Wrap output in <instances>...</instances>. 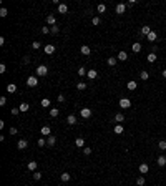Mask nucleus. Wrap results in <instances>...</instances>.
I'll list each match as a JSON object with an SVG mask.
<instances>
[{
    "label": "nucleus",
    "mask_w": 166,
    "mask_h": 186,
    "mask_svg": "<svg viewBox=\"0 0 166 186\" xmlns=\"http://www.w3.org/2000/svg\"><path fill=\"white\" fill-rule=\"evenodd\" d=\"M48 73V67L47 65H40V67H37V75L38 76H45Z\"/></svg>",
    "instance_id": "f257e3e1"
},
{
    "label": "nucleus",
    "mask_w": 166,
    "mask_h": 186,
    "mask_svg": "<svg viewBox=\"0 0 166 186\" xmlns=\"http://www.w3.org/2000/svg\"><path fill=\"white\" fill-rule=\"evenodd\" d=\"M27 85L28 87H37V85H38V80H37V76H28L27 78Z\"/></svg>",
    "instance_id": "f03ea898"
},
{
    "label": "nucleus",
    "mask_w": 166,
    "mask_h": 186,
    "mask_svg": "<svg viewBox=\"0 0 166 186\" xmlns=\"http://www.w3.org/2000/svg\"><path fill=\"white\" fill-rule=\"evenodd\" d=\"M27 146H28L27 140H18V143H17V148H18V150H27Z\"/></svg>",
    "instance_id": "7ed1b4c3"
},
{
    "label": "nucleus",
    "mask_w": 166,
    "mask_h": 186,
    "mask_svg": "<svg viewBox=\"0 0 166 186\" xmlns=\"http://www.w3.org/2000/svg\"><path fill=\"white\" fill-rule=\"evenodd\" d=\"M125 10H126V4H118L116 5V13H118V15H123Z\"/></svg>",
    "instance_id": "20e7f679"
},
{
    "label": "nucleus",
    "mask_w": 166,
    "mask_h": 186,
    "mask_svg": "<svg viewBox=\"0 0 166 186\" xmlns=\"http://www.w3.org/2000/svg\"><path fill=\"white\" fill-rule=\"evenodd\" d=\"M120 107H121V108H130L131 107V101L128 98H121V100H120Z\"/></svg>",
    "instance_id": "39448f33"
},
{
    "label": "nucleus",
    "mask_w": 166,
    "mask_h": 186,
    "mask_svg": "<svg viewBox=\"0 0 166 186\" xmlns=\"http://www.w3.org/2000/svg\"><path fill=\"white\" fill-rule=\"evenodd\" d=\"M80 115H81V118H90V116H91V110H90V108H83V110L80 111Z\"/></svg>",
    "instance_id": "423d86ee"
},
{
    "label": "nucleus",
    "mask_w": 166,
    "mask_h": 186,
    "mask_svg": "<svg viewBox=\"0 0 166 186\" xmlns=\"http://www.w3.org/2000/svg\"><path fill=\"white\" fill-rule=\"evenodd\" d=\"M87 75H88V78H90V80H95L96 76H98V71L93 70V68H90V70L87 71Z\"/></svg>",
    "instance_id": "0eeeda50"
},
{
    "label": "nucleus",
    "mask_w": 166,
    "mask_h": 186,
    "mask_svg": "<svg viewBox=\"0 0 166 186\" xmlns=\"http://www.w3.org/2000/svg\"><path fill=\"white\" fill-rule=\"evenodd\" d=\"M156 163H158V166H166V156L164 154H159L158 160H156Z\"/></svg>",
    "instance_id": "6e6552de"
},
{
    "label": "nucleus",
    "mask_w": 166,
    "mask_h": 186,
    "mask_svg": "<svg viewBox=\"0 0 166 186\" xmlns=\"http://www.w3.org/2000/svg\"><path fill=\"white\" fill-rule=\"evenodd\" d=\"M138 170H140V173H143V174H145V173H148V171H150V166H148L146 163H141Z\"/></svg>",
    "instance_id": "1a4fd4ad"
},
{
    "label": "nucleus",
    "mask_w": 166,
    "mask_h": 186,
    "mask_svg": "<svg viewBox=\"0 0 166 186\" xmlns=\"http://www.w3.org/2000/svg\"><path fill=\"white\" fill-rule=\"evenodd\" d=\"M80 51H81V55H85V57H88L91 53L90 51V47H88V45H83L81 48H80Z\"/></svg>",
    "instance_id": "9d476101"
},
{
    "label": "nucleus",
    "mask_w": 166,
    "mask_h": 186,
    "mask_svg": "<svg viewBox=\"0 0 166 186\" xmlns=\"http://www.w3.org/2000/svg\"><path fill=\"white\" fill-rule=\"evenodd\" d=\"M60 179H62L63 183H67V181H70V179H71V174L70 173H62V174H60Z\"/></svg>",
    "instance_id": "9b49d317"
},
{
    "label": "nucleus",
    "mask_w": 166,
    "mask_h": 186,
    "mask_svg": "<svg viewBox=\"0 0 166 186\" xmlns=\"http://www.w3.org/2000/svg\"><path fill=\"white\" fill-rule=\"evenodd\" d=\"M55 143H57V138H55L53 135H50V136L47 138V146H53Z\"/></svg>",
    "instance_id": "f8f14e48"
},
{
    "label": "nucleus",
    "mask_w": 166,
    "mask_h": 186,
    "mask_svg": "<svg viewBox=\"0 0 166 186\" xmlns=\"http://www.w3.org/2000/svg\"><path fill=\"white\" fill-rule=\"evenodd\" d=\"M136 87H138V85H136V82H134V80H130V82L126 83V88H128V90H136Z\"/></svg>",
    "instance_id": "ddd939ff"
},
{
    "label": "nucleus",
    "mask_w": 166,
    "mask_h": 186,
    "mask_svg": "<svg viewBox=\"0 0 166 186\" xmlns=\"http://www.w3.org/2000/svg\"><path fill=\"white\" fill-rule=\"evenodd\" d=\"M150 33H151V28L148 27V25H145V27L141 28V35H143V37H148Z\"/></svg>",
    "instance_id": "4468645a"
},
{
    "label": "nucleus",
    "mask_w": 166,
    "mask_h": 186,
    "mask_svg": "<svg viewBox=\"0 0 166 186\" xmlns=\"http://www.w3.org/2000/svg\"><path fill=\"white\" fill-rule=\"evenodd\" d=\"M40 133H42V135L43 136H50V126H42V130H40Z\"/></svg>",
    "instance_id": "2eb2a0df"
},
{
    "label": "nucleus",
    "mask_w": 166,
    "mask_h": 186,
    "mask_svg": "<svg viewBox=\"0 0 166 186\" xmlns=\"http://www.w3.org/2000/svg\"><path fill=\"white\" fill-rule=\"evenodd\" d=\"M7 91H8V93H15V91H17V85L15 83H8L7 85Z\"/></svg>",
    "instance_id": "dca6fc26"
},
{
    "label": "nucleus",
    "mask_w": 166,
    "mask_h": 186,
    "mask_svg": "<svg viewBox=\"0 0 166 186\" xmlns=\"http://www.w3.org/2000/svg\"><path fill=\"white\" fill-rule=\"evenodd\" d=\"M67 123H68V125H75V123H76V116L75 115H68L67 116Z\"/></svg>",
    "instance_id": "f3484780"
},
{
    "label": "nucleus",
    "mask_w": 166,
    "mask_h": 186,
    "mask_svg": "<svg viewBox=\"0 0 166 186\" xmlns=\"http://www.w3.org/2000/svg\"><path fill=\"white\" fill-rule=\"evenodd\" d=\"M47 23H48V25H51V27H53V25H55V23H57V20H55V17L51 15V13H50V15H48V17H47Z\"/></svg>",
    "instance_id": "a211bd4d"
},
{
    "label": "nucleus",
    "mask_w": 166,
    "mask_h": 186,
    "mask_svg": "<svg viewBox=\"0 0 166 186\" xmlns=\"http://www.w3.org/2000/svg\"><path fill=\"white\" fill-rule=\"evenodd\" d=\"M28 108H30V105H28V103H20V107H18V110L20 111H23V113H25V111H28Z\"/></svg>",
    "instance_id": "6ab92c4d"
},
{
    "label": "nucleus",
    "mask_w": 166,
    "mask_h": 186,
    "mask_svg": "<svg viewBox=\"0 0 166 186\" xmlns=\"http://www.w3.org/2000/svg\"><path fill=\"white\" fill-rule=\"evenodd\" d=\"M53 51H55V47H53V45H47V47H45V53H47V55H51Z\"/></svg>",
    "instance_id": "aec40b11"
},
{
    "label": "nucleus",
    "mask_w": 166,
    "mask_h": 186,
    "mask_svg": "<svg viewBox=\"0 0 166 186\" xmlns=\"http://www.w3.org/2000/svg\"><path fill=\"white\" fill-rule=\"evenodd\" d=\"M58 12H60V13H67V12H68V7H67L65 4H60V5H58Z\"/></svg>",
    "instance_id": "412c9836"
},
{
    "label": "nucleus",
    "mask_w": 166,
    "mask_h": 186,
    "mask_svg": "<svg viewBox=\"0 0 166 186\" xmlns=\"http://www.w3.org/2000/svg\"><path fill=\"white\" fill-rule=\"evenodd\" d=\"M148 40H150V42H156V38H158V35H156V32H153V30H151V33L150 35L146 37Z\"/></svg>",
    "instance_id": "4be33fe9"
},
{
    "label": "nucleus",
    "mask_w": 166,
    "mask_h": 186,
    "mask_svg": "<svg viewBox=\"0 0 166 186\" xmlns=\"http://www.w3.org/2000/svg\"><path fill=\"white\" fill-rule=\"evenodd\" d=\"M75 145H76V148L85 146V140H83V138H76V140H75Z\"/></svg>",
    "instance_id": "5701e85b"
},
{
    "label": "nucleus",
    "mask_w": 166,
    "mask_h": 186,
    "mask_svg": "<svg viewBox=\"0 0 166 186\" xmlns=\"http://www.w3.org/2000/svg\"><path fill=\"white\" fill-rule=\"evenodd\" d=\"M96 10H98V13H105V12H106V5H105V4H100L98 7H96Z\"/></svg>",
    "instance_id": "b1692460"
},
{
    "label": "nucleus",
    "mask_w": 166,
    "mask_h": 186,
    "mask_svg": "<svg viewBox=\"0 0 166 186\" xmlns=\"http://www.w3.org/2000/svg\"><path fill=\"white\" fill-rule=\"evenodd\" d=\"M128 58V53L126 51H120L118 53V60H121V62H125V60Z\"/></svg>",
    "instance_id": "393cba45"
},
{
    "label": "nucleus",
    "mask_w": 166,
    "mask_h": 186,
    "mask_svg": "<svg viewBox=\"0 0 166 186\" xmlns=\"http://www.w3.org/2000/svg\"><path fill=\"white\" fill-rule=\"evenodd\" d=\"M113 133H116V135H121V133H123V126H121V125H115V130H113Z\"/></svg>",
    "instance_id": "a878e982"
},
{
    "label": "nucleus",
    "mask_w": 166,
    "mask_h": 186,
    "mask_svg": "<svg viewBox=\"0 0 166 186\" xmlns=\"http://www.w3.org/2000/svg\"><path fill=\"white\" fill-rule=\"evenodd\" d=\"M123 120H125V116H123V113H116V115H115V121H116V123H121Z\"/></svg>",
    "instance_id": "bb28decb"
},
{
    "label": "nucleus",
    "mask_w": 166,
    "mask_h": 186,
    "mask_svg": "<svg viewBox=\"0 0 166 186\" xmlns=\"http://www.w3.org/2000/svg\"><path fill=\"white\" fill-rule=\"evenodd\" d=\"M85 88H87V83H85V82H78V83H76V90H85Z\"/></svg>",
    "instance_id": "cd10ccee"
},
{
    "label": "nucleus",
    "mask_w": 166,
    "mask_h": 186,
    "mask_svg": "<svg viewBox=\"0 0 166 186\" xmlns=\"http://www.w3.org/2000/svg\"><path fill=\"white\" fill-rule=\"evenodd\" d=\"M28 170H30V171H37V161H30V163H28Z\"/></svg>",
    "instance_id": "c85d7f7f"
},
{
    "label": "nucleus",
    "mask_w": 166,
    "mask_h": 186,
    "mask_svg": "<svg viewBox=\"0 0 166 186\" xmlns=\"http://www.w3.org/2000/svg\"><path fill=\"white\" fill-rule=\"evenodd\" d=\"M133 51H134V53L141 51V43H133Z\"/></svg>",
    "instance_id": "c756f323"
},
{
    "label": "nucleus",
    "mask_w": 166,
    "mask_h": 186,
    "mask_svg": "<svg viewBox=\"0 0 166 186\" xmlns=\"http://www.w3.org/2000/svg\"><path fill=\"white\" fill-rule=\"evenodd\" d=\"M145 183H146V181H145V176H140V178L136 179V184H138V186H145Z\"/></svg>",
    "instance_id": "7c9ffc66"
},
{
    "label": "nucleus",
    "mask_w": 166,
    "mask_h": 186,
    "mask_svg": "<svg viewBox=\"0 0 166 186\" xmlns=\"http://www.w3.org/2000/svg\"><path fill=\"white\" fill-rule=\"evenodd\" d=\"M158 148H159L161 151H164V150H166V141H164V140H161V141L158 143Z\"/></svg>",
    "instance_id": "2f4dec72"
},
{
    "label": "nucleus",
    "mask_w": 166,
    "mask_h": 186,
    "mask_svg": "<svg viewBox=\"0 0 166 186\" xmlns=\"http://www.w3.org/2000/svg\"><path fill=\"white\" fill-rule=\"evenodd\" d=\"M108 65H110V67H115V65H116V58H115V57H110V58H108Z\"/></svg>",
    "instance_id": "473e14b6"
},
{
    "label": "nucleus",
    "mask_w": 166,
    "mask_h": 186,
    "mask_svg": "<svg viewBox=\"0 0 166 186\" xmlns=\"http://www.w3.org/2000/svg\"><path fill=\"white\" fill-rule=\"evenodd\" d=\"M148 62H150V63L156 62V53H150V55H148Z\"/></svg>",
    "instance_id": "72a5a7b5"
},
{
    "label": "nucleus",
    "mask_w": 166,
    "mask_h": 186,
    "mask_svg": "<svg viewBox=\"0 0 166 186\" xmlns=\"http://www.w3.org/2000/svg\"><path fill=\"white\" fill-rule=\"evenodd\" d=\"M140 76H141V80H148V78H150V73H148V71H145V70H143L141 73H140Z\"/></svg>",
    "instance_id": "f704fd0d"
},
{
    "label": "nucleus",
    "mask_w": 166,
    "mask_h": 186,
    "mask_svg": "<svg viewBox=\"0 0 166 186\" xmlns=\"http://www.w3.org/2000/svg\"><path fill=\"white\" fill-rule=\"evenodd\" d=\"M83 75H87V68H85V67H80L78 68V76H83Z\"/></svg>",
    "instance_id": "c9c22d12"
},
{
    "label": "nucleus",
    "mask_w": 166,
    "mask_h": 186,
    "mask_svg": "<svg viewBox=\"0 0 166 186\" xmlns=\"http://www.w3.org/2000/svg\"><path fill=\"white\" fill-rule=\"evenodd\" d=\"M50 116H53V118L58 116V108H51V110H50Z\"/></svg>",
    "instance_id": "e433bc0d"
},
{
    "label": "nucleus",
    "mask_w": 166,
    "mask_h": 186,
    "mask_svg": "<svg viewBox=\"0 0 166 186\" xmlns=\"http://www.w3.org/2000/svg\"><path fill=\"white\" fill-rule=\"evenodd\" d=\"M42 107H43V108L50 107V100H48V98H43V100H42Z\"/></svg>",
    "instance_id": "4c0bfd02"
},
{
    "label": "nucleus",
    "mask_w": 166,
    "mask_h": 186,
    "mask_svg": "<svg viewBox=\"0 0 166 186\" xmlns=\"http://www.w3.org/2000/svg\"><path fill=\"white\" fill-rule=\"evenodd\" d=\"M91 23H93V25H100V23H101V20H100V17H93V20H91Z\"/></svg>",
    "instance_id": "58836bf2"
},
{
    "label": "nucleus",
    "mask_w": 166,
    "mask_h": 186,
    "mask_svg": "<svg viewBox=\"0 0 166 186\" xmlns=\"http://www.w3.org/2000/svg\"><path fill=\"white\" fill-rule=\"evenodd\" d=\"M40 178H42V173H38V171H35V173H33V179H35V181H38Z\"/></svg>",
    "instance_id": "ea45409f"
},
{
    "label": "nucleus",
    "mask_w": 166,
    "mask_h": 186,
    "mask_svg": "<svg viewBox=\"0 0 166 186\" xmlns=\"http://www.w3.org/2000/svg\"><path fill=\"white\" fill-rule=\"evenodd\" d=\"M83 153L87 154V156H90V154H91V148H90V146H87V148H83Z\"/></svg>",
    "instance_id": "a19ab883"
},
{
    "label": "nucleus",
    "mask_w": 166,
    "mask_h": 186,
    "mask_svg": "<svg viewBox=\"0 0 166 186\" xmlns=\"http://www.w3.org/2000/svg\"><path fill=\"white\" fill-rule=\"evenodd\" d=\"M0 17H7V8H5V7L0 8Z\"/></svg>",
    "instance_id": "79ce46f5"
},
{
    "label": "nucleus",
    "mask_w": 166,
    "mask_h": 186,
    "mask_svg": "<svg viewBox=\"0 0 166 186\" xmlns=\"http://www.w3.org/2000/svg\"><path fill=\"white\" fill-rule=\"evenodd\" d=\"M5 105H7V98L2 96V98H0V107H5Z\"/></svg>",
    "instance_id": "37998d69"
},
{
    "label": "nucleus",
    "mask_w": 166,
    "mask_h": 186,
    "mask_svg": "<svg viewBox=\"0 0 166 186\" xmlns=\"http://www.w3.org/2000/svg\"><path fill=\"white\" fill-rule=\"evenodd\" d=\"M45 145H47V140L40 138V140H38V146H45Z\"/></svg>",
    "instance_id": "c03bdc74"
},
{
    "label": "nucleus",
    "mask_w": 166,
    "mask_h": 186,
    "mask_svg": "<svg viewBox=\"0 0 166 186\" xmlns=\"http://www.w3.org/2000/svg\"><path fill=\"white\" fill-rule=\"evenodd\" d=\"M50 30H51V28H48V27H42V33H45V35L50 33Z\"/></svg>",
    "instance_id": "a18cd8bd"
},
{
    "label": "nucleus",
    "mask_w": 166,
    "mask_h": 186,
    "mask_svg": "<svg viewBox=\"0 0 166 186\" xmlns=\"http://www.w3.org/2000/svg\"><path fill=\"white\" fill-rule=\"evenodd\" d=\"M60 32V28L57 27V25H53V27H51V33H58Z\"/></svg>",
    "instance_id": "49530a36"
},
{
    "label": "nucleus",
    "mask_w": 166,
    "mask_h": 186,
    "mask_svg": "<svg viewBox=\"0 0 166 186\" xmlns=\"http://www.w3.org/2000/svg\"><path fill=\"white\" fill-rule=\"evenodd\" d=\"M32 47L35 48V50H38V48H40V42H33V43H32Z\"/></svg>",
    "instance_id": "de8ad7c7"
},
{
    "label": "nucleus",
    "mask_w": 166,
    "mask_h": 186,
    "mask_svg": "<svg viewBox=\"0 0 166 186\" xmlns=\"http://www.w3.org/2000/svg\"><path fill=\"white\" fill-rule=\"evenodd\" d=\"M18 108H12V110H10V113H12V115H18Z\"/></svg>",
    "instance_id": "09e8293b"
},
{
    "label": "nucleus",
    "mask_w": 166,
    "mask_h": 186,
    "mask_svg": "<svg viewBox=\"0 0 166 186\" xmlns=\"http://www.w3.org/2000/svg\"><path fill=\"white\" fill-rule=\"evenodd\" d=\"M57 100H58L60 103H63L65 101V95H58V98H57Z\"/></svg>",
    "instance_id": "8fccbe9b"
},
{
    "label": "nucleus",
    "mask_w": 166,
    "mask_h": 186,
    "mask_svg": "<svg viewBox=\"0 0 166 186\" xmlns=\"http://www.w3.org/2000/svg\"><path fill=\"white\" fill-rule=\"evenodd\" d=\"M5 70H7V67L2 63V65H0V73H5Z\"/></svg>",
    "instance_id": "3c124183"
},
{
    "label": "nucleus",
    "mask_w": 166,
    "mask_h": 186,
    "mask_svg": "<svg viewBox=\"0 0 166 186\" xmlns=\"http://www.w3.org/2000/svg\"><path fill=\"white\" fill-rule=\"evenodd\" d=\"M10 135H17V128H10Z\"/></svg>",
    "instance_id": "603ef678"
},
{
    "label": "nucleus",
    "mask_w": 166,
    "mask_h": 186,
    "mask_svg": "<svg viewBox=\"0 0 166 186\" xmlns=\"http://www.w3.org/2000/svg\"><path fill=\"white\" fill-rule=\"evenodd\" d=\"M133 5H134V0H130V2L126 4V7H133Z\"/></svg>",
    "instance_id": "864d4df0"
},
{
    "label": "nucleus",
    "mask_w": 166,
    "mask_h": 186,
    "mask_svg": "<svg viewBox=\"0 0 166 186\" xmlns=\"http://www.w3.org/2000/svg\"><path fill=\"white\" fill-rule=\"evenodd\" d=\"M163 76H164V78H166V70H163Z\"/></svg>",
    "instance_id": "5fc2aeb1"
}]
</instances>
